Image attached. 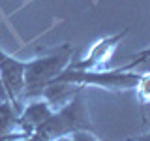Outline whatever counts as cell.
<instances>
[{
  "mask_svg": "<svg viewBox=\"0 0 150 141\" xmlns=\"http://www.w3.org/2000/svg\"><path fill=\"white\" fill-rule=\"evenodd\" d=\"M64 141H100V139L94 135V132H77V134L66 137Z\"/></svg>",
  "mask_w": 150,
  "mask_h": 141,
  "instance_id": "52a82bcc",
  "label": "cell"
},
{
  "mask_svg": "<svg viewBox=\"0 0 150 141\" xmlns=\"http://www.w3.org/2000/svg\"><path fill=\"white\" fill-rule=\"evenodd\" d=\"M0 139L23 141L19 132V109L9 100H0Z\"/></svg>",
  "mask_w": 150,
  "mask_h": 141,
  "instance_id": "8992f818",
  "label": "cell"
},
{
  "mask_svg": "<svg viewBox=\"0 0 150 141\" xmlns=\"http://www.w3.org/2000/svg\"><path fill=\"white\" fill-rule=\"evenodd\" d=\"M146 58H148V51H143L137 60L116 70H75L68 66L53 81L69 83V85H75V87H98L112 92L135 90L141 85V81L146 77V72L137 73L135 68L139 64H146Z\"/></svg>",
  "mask_w": 150,
  "mask_h": 141,
  "instance_id": "6da1fadb",
  "label": "cell"
},
{
  "mask_svg": "<svg viewBox=\"0 0 150 141\" xmlns=\"http://www.w3.org/2000/svg\"><path fill=\"white\" fill-rule=\"evenodd\" d=\"M71 55H73V47L69 43H64L56 47V49L47 51L43 56H38L34 60H26L23 103L43 96V90L47 85L69 66Z\"/></svg>",
  "mask_w": 150,
  "mask_h": 141,
  "instance_id": "3957f363",
  "label": "cell"
},
{
  "mask_svg": "<svg viewBox=\"0 0 150 141\" xmlns=\"http://www.w3.org/2000/svg\"><path fill=\"white\" fill-rule=\"evenodd\" d=\"M77 132H94L81 92H75L64 105L54 109L47 117V120L32 132L30 137L23 141H60Z\"/></svg>",
  "mask_w": 150,
  "mask_h": 141,
  "instance_id": "7a4b0ae2",
  "label": "cell"
},
{
  "mask_svg": "<svg viewBox=\"0 0 150 141\" xmlns=\"http://www.w3.org/2000/svg\"><path fill=\"white\" fill-rule=\"evenodd\" d=\"M25 66L26 60H19L15 56L8 55L0 49V81L6 90L8 100L17 107L23 109V88H25Z\"/></svg>",
  "mask_w": 150,
  "mask_h": 141,
  "instance_id": "277c9868",
  "label": "cell"
},
{
  "mask_svg": "<svg viewBox=\"0 0 150 141\" xmlns=\"http://www.w3.org/2000/svg\"><path fill=\"white\" fill-rule=\"evenodd\" d=\"M128 36V30H122L120 34H112V36H105L100 38L96 41L90 51L86 53V56L77 62H69V68L75 70H103L105 64H109L112 60V55L118 49L120 41Z\"/></svg>",
  "mask_w": 150,
  "mask_h": 141,
  "instance_id": "5b68a950",
  "label": "cell"
},
{
  "mask_svg": "<svg viewBox=\"0 0 150 141\" xmlns=\"http://www.w3.org/2000/svg\"><path fill=\"white\" fill-rule=\"evenodd\" d=\"M60 141H64V139H60Z\"/></svg>",
  "mask_w": 150,
  "mask_h": 141,
  "instance_id": "30bf717a",
  "label": "cell"
},
{
  "mask_svg": "<svg viewBox=\"0 0 150 141\" xmlns=\"http://www.w3.org/2000/svg\"><path fill=\"white\" fill-rule=\"evenodd\" d=\"M0 100H8L6 90H4V87H2V81H0Z\"/></svg>",
  "mask_w": 150,
  "mask_h": 141,
  "instance_id": "ba28073f",
  "label": "cell"
},
{
  "mask_svg": "<svg viewBox=\"0 0 150 141\" xmlns=\"http://www.w3.org/2000/svg\"><path fill=\"white\" fill-rule=\"evenodd\" d=\"M0 141H9V139H0Z\"/></svg>",
  "mask_w": 150,
  "mask_h": 141,
  "instance_id": "9c48e42d",
  "label": "cell"
}]
</instances>
